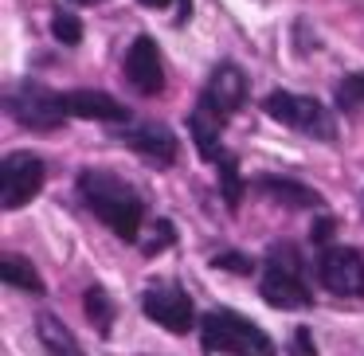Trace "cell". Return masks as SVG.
Returning a JSON list of instances; mask_svg holds the SVG:
<instances>
[{"mask_svg": "<svg viewBox=\"0 0 364 356\" xmlns=\"http://www.w3.org/2000/svg\"><path fill=\"white\" fill-rule=\"evenodd\" d=\"M75 188H79L82 204H87L118 239H126V243H137V239H141L145 200L137 196L134 184H126L122 176L106 173V168H82Z\"/></svg>", "mask_w": 364, "mask_h": 356, "instance_id": "obj_1", "label": "cell"}, {"mask_svg": "<svg viewBox=\"0 0 364 356\" xmlns=\"http://www.w3.org/2000/svg\"><path fill=\"white\" fill-rule=\"evenodd\" d=\"M259 293H262V301L274 306V309H309L314 306V290H309V282H306V266H301V254L294 243L270 247Z\"/></svg>", "mask_w": 364, "mask_h": 356, "instance_id": "obj_2", "label": "cell"}, {"mask_svg": "<svg viewBox=\"0 0 364 356\" xmlns=\"http://www.w3.org/2000/svg\"><path fill=\"white\" fill-rule=\"evenodd\" d=\"M200 340L208 352L220 356H278L274 340L235 309H212L200 317Z\"/></svg>", "mask_w": 364, "mask_h": 356, "instance_id": "obj_3", "label": "cell"}, {"mask_svg": "<svg viewBox=\"0 0 364 356\" xmlns=\"http://www.w3.org/2000/svg\"><path fill=\"white\" fill-rule=\"evenodd\" d=\"M262 110L267 118L282 122V126L298 129L306 137H317V141H337V122H333L329 106H321L309 95H294V90H270L262 98Z\"/></svg>", "mask_w": 364, "mask_h": 356, "instance_id": "obj_4", "label": "cell"}, {"mask_svg": "<svg viewBox=\"0 0 364 356\" xmlns=\"http://www.w3.org/2000/svg\"><path fill=\"white\" fill-rule=\"evenodd\" d=\"M4 110L20 122L24 129H40V134H51L59 129L71 114H67V95H55L43 82H20L9 98H4Z\"/></svg>", "mask_w": 364, "mask_h": 356, "instance_id": "obj_5", "label": "cell"}, {"mask_svg": "<svg viewBox=\"0 0 364 356\" xmlns=\"http://www.w3.org/2000/svg\"><path fill=\"white\" fill-rule=\"evenodd\" d=\"M43 180H48V168L36 153L16 149L0 161V207L4 212H16V207L32 204L40 196Z\"/></svg>", "mask_w": 364, "mask_h": 356, "instance_id": "obj_6", "label": "cell"}, {"mask_svg": "<svg viewBox=\"0 0 364 356\" xmlns=\"http://www.w3.org/2000/svg\"><path fill=\"white\" fill-rule=\"evenodd\" d=\"M141 309H145V317H149L153 325L176 333V337H184V333L196 325V306H192L188 290H181L176 282H153V286H145Z\"/></svg>", "mask_w": 364, "mask_h": 356, "instance_id": "obj_7", "label": "cell"}, {"mask_svg": "<svg viewBox=\"0 0 364 356\" xmlns=\"http://www.w3.org/2000/svg\"><path fill=\"white\" fill-rule=\"evenodd\" d=\"M247 90H251V87H247V75L239 71L235 63H220L212 75H208V82H204V90H200L196 106L228 126V122L235 118L239 110H243Z\"/></svg>", "mask_w": 364, "mask_h": 356, "instance_id": "obj_8", "label": "cell"}, {"mask_svg": "<svg viewBox=\"0 0 364 356\" xmlns=\"http://www.w3.org/2000/svg\"><path fill=\"white\" fill-rule=\"evenodd\" d=\"M317 278L337 298H364V259L356 247H321Z\"/></svg>", "mask_w": 364, "mask_h": 356, "instance_id": "obj_9", "label": "cell"}, {"mask_svg": "<svg viewBox=\"0 0 364 356\" xmlns=\"http://www.w3.org/2000/svg\"><path fill=\"white\" fill-rule=\"evenodd\" d=\"M122 75H126V82L145 98L165 90V59H161V48H157L153 36H137V40L129 43L126 59H122Z\"/></svg>", "mask_w": 364, "mask_h": 356, "instance_id": "obj_10", "label": "cell"}, {"mask_svg": "<svg viewBox=\"0 0 364 356\" xmlns=\"http://www.w3.org/2000/svg\"><path fill=\"white\" fill-rule=\"evenodd\" d=\"M118 141L129 145L137 157H145L153 168H173L176 157H181L176 134L168 126H161V122H141V126H134V129H122Z\"/></svg>", "mask_w": 364, "mask_h": 356, "instance_id": "obj_11", "label": "cell"}, {"mask_svg": "<svg viewBox=\"0 0 364 356\" xmlns=\"http://www.w3.org/2000/svg\"><path fill=\"white\" fill-rule=\"evenodd\" d=\"M67 114L87 122H110V126H126L129 122V106H122L106 90H71L67 95Z\"/></svg>", "mask_w": 364, "mask_h": 356, "instance_id": "obj_12", "label": "cell"}, {"mask_svg": "<svg viewBox=\"0 0 364 356\" xmlns=\"http://www.w3.org/2000/svg\"><path fill=\"white\" fill-rule=\"evenodd\" d=\"M251 184L262 192V196L278 200V204H286V207H298V212H317V207H325V200L317 196V192L309 188V184H301V180H290V176L262 173V176H255Z\"/></svg>", "mask_w": 364, "mask_h": 356, "instance_id": "obj_13", "label": "cell"}, {"mask_svg": "<svg viewBox=\"0 0 364 356\" xmlns=\"http://www.w3.org/2000/svg\"><path fill=\"white\" fill-rule=\"evenodd\" d=\"M36 333H40V345L48 348L51 356H87L75 340V333L63 325V317L55 313H40L36 317Z\"/></svg>", "mask_w": 364, "mask_h": 356, "instance_id": "obj_14", "label": "cell"}, {"mask_svg": "<svg viewBox=\"0 0 364 356\" xmlns=\"http://www.w3.org/2000/svg\"><path fill=\"white\" fill-rule=\"evenodd\" d=\"M0 278H4L9 286H16V290L43 293V278H40V270H36L32 262L24 259V254H4V259H0Z\"/></svg>", "mask_w": 364, "mask_h": 356, "instance_id": "obj_15", "label": "cell"}, {"mask_svg": "<svg viewBox=\"0 0 364 356\" xmlns=\"http://www.w3.org/2000/svg\"><path fill=\"white\" fill-rule=\"evenodd\" d=\"M82 306H87V317H90L98 337H110L114 333V301H110V293H106V286H98V282L87 286Z\"/></svg>", "mask_w": 364, "mask_h": 356, "instance_id": "obj_16", "label": "cell"}, {"mask_svg": "<svg viewBox=\"0 0 364 356\" xmlns=\"http://www.w3.org/2000/svg\"><path fill=\"white\" fill-rule=\"evenodd\" d=\"M173 243H176V227H173V220H153V223H149V231H145V235L137 239V247H141L145 259H153V254L168 251Z\"/></svg>", "mask_w": 364, "mask_h": 356, "instance_id": "obj_17", "label": "cell"}, {"mask_svg": "<svg viewBox=\"0 0 364 356\" xmlns=\"http://www.w3.org/2000/svg\"><path fill=\"white\" fill-rule=\"evenodd\" d=\"M333 98H337V106L345 114H364V71L345 75L337 82V90H333Z\"/></svg>", "mask_w": 364, "mask_h": 356, "instance_id": "obj_18", "label": "cell"}, {"mask_svg": "<svg viewBox=\"0 0 364 356\" xmlns=\"http://www.w3.org/2000/svg\"><path fill=\"white\" fill-rule=\"evenodd\" d=\"M51 36H55L63 48H79L82 43V20L67 9H55V16H51Z\"/></svg>", "mask_w": 364, "mask_h": 356, "instance_id": "obj_19", "label": "cell"}, {"mask_svg": "<svg viewBox=\"0 0 364 356\" xmlns=\"http://www.w3.org/2000/svg\"><path fill=\"white\" fill-rule=\"evenodd\" d=\"M215 270H235V274H255V259L251 254H239V251H223L212 259Z\"/></svg>", "mask_w": 364, "mask_h": 356, "instance_id": "obj_20", "label": "cell"}, {"mask_svg": "<svg viewBox=\"0 0 364 356\" xmlns=\"http://www.w3.org/2000/svg\"><path fill=\"white\" fill-rule=\"evenodd\" d=\"M290 356H317L314 333H309L306 325H298V329H294V352H290Z\"/></svg>", "mask_w": 364, "mask_h": 356, "instance_id": "obj_21", "label": "cell"}, {"mask_svg": "<svg viewBox=\"0 0 364 356\" xmlns=\"http://www.w3.org/2000/svg\"><path fill=\"white\" fill-rule=\"evenodd\" d=\"M333 231H337V220H333V215H321V220L314 223V231H309V235H314V243H317V247H329Z\"/></svg>", "mask_w": 364, "mask_h": 356, "instance_id": "obj_22", "label": "cell"}, {"mask_svg": "<svg viewBox=\"0 0 364 356\" xmlns=\"http://www.w3.org/2000/svg\"><path fill=\"white\" fill-rule=\"evenodd\" d=\"M188 16H192V0H181V16H176V24H184Z\"/></svg>", "mask_w": 364, "mask_h": 356, "instance_id": "obj_23", "label": "cell"}, {"mask_svg": "<svg viewBox=\"0 0 364 356\" xmlns=\"http://www.w3.org/2000/svg\"><path fill=\"white\" fill-rule=\"evenodd\" d=\"M145 9H165V4H173V0H141Z\"/></svg>", "mask_w": 364, "mask_h": 356, "instance_id": "obj_24", "label": "cell"}, {"mask_svg": "<svg viewBox=\"0 0 364 356\" xmlns=\"http://www.w3.org/2000/svg\"><path fill=\"white\" fill-rule=\"evenodd\" d=\"M71 4H102V0H71Z\"/></svg>", "mask_w": 364, "mask_h": 356, "instance_id": "obj_25", "label": "cell"}]
</instances>
